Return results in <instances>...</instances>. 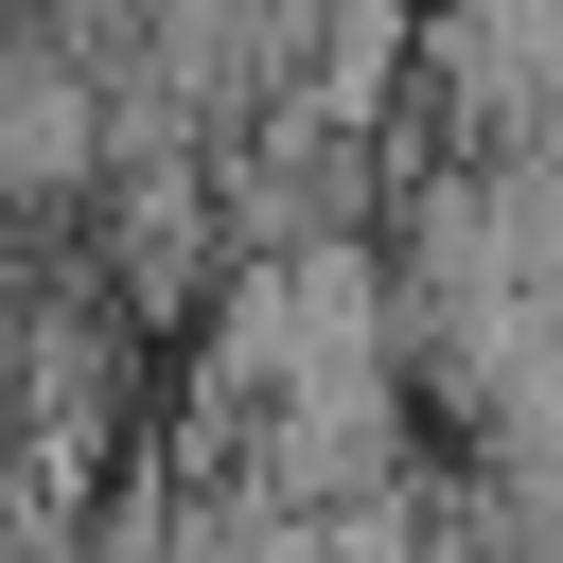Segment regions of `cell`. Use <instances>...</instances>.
I'll use <instances>...</instances> for the list:
<instances>
[{
    "instance_id": "cell-1",
    "label": "cell",
    "mask_w": 563,
    "mask_h": 563,
    "mask_svg": "<svg viewBox=\"0 0 563 563\" xmlns=\"http://www.w3.org/2000/svg\"><path fill=\"white\" fill-rule=\"evenodd\" d=\"M422 369L387 352V369H317V387H282L264 422H246V475L282 493V510H369V493H405L422 475Z\"/></svg>"
}]
</instances>
